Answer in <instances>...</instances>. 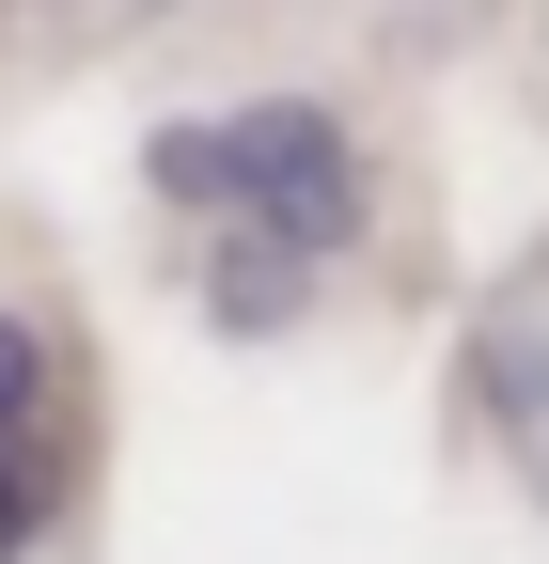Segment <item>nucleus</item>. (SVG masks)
<instances>
[{"mask_svg":"<svg viewBox=\"0 0 549 564\" xmlns=\"http://www.w3.org/2000/svg\"><path fill=\"white\" fill-rule=\"evenodd\" d=\"M32 533H47V470H32V455H17V440H0V564H17V549H32Z\"/></svg>","mask_w":549,"mask_h":564,"instance_id":"2","label":"nucleus"},{"mask_svg":"<svg viewBox=\"0 0 549 564\" xmlns=\"http://www.w3.org/2000/svg\"><path fill=\"white\" fill-rule=\"evenodd\" d=\"M142 173L173 204L251 220L267 251H346L362 236V158H346V126H330L314 95H267V110H220V126H158Z\"/></svg>","mask_w":549,"mask_h":564,"instance_id":"1","label":"nucleus"},{"mask_svg":"<svg viewBox=\"0 0 549 564\" xmlns=\"http://www.w3.org/2000/svg\"><path fill=\"white\" fill-rule=\"evenodd\" d=\"M32 392H47V345H32V329H0V423H17Z\"/></svg>","mask_w":549,"mask_h":564,"instance_id":"3","label":"nucleus"}]
</instances>
